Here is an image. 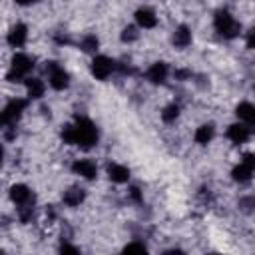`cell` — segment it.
Segmentation results:
<instances>
[{"label":"cell","mask_w":255,"mask_h":255,"mask_svg":"<svg viewBox=\"0 0 255 255\" xmlns=\"http://www.w3.org/2000/svg\"><path fill=\"white\" fill-rule=\"evenodd\" d=\"M171 42H173V46H175V48H179V50L187 48V46L191 44V30H189L187 26H177V28H175V32H173Z\"/></svg>","instance_id":"cell-16"},{"label":"cell","mask_w":255,"mask_h":255,"mask_svg":"<svg viewBox=\"0 0 255 255\" xmlns=\"http://www.w3.org/2000/svg\"><path fill=\"white\" fill-rule=\"evenodd\" d=\"M253 90H255V86H253Z\"/></svg>","instance_id":"cell-31"},{"label":"cell","mask_w":255,"mask_h":255,"mask_svg":"<svg viewBox=\"0 0 255 255\" xmlns=\"http://www.w3.org/2000/svg\"><path fill=\"white\" fill-rule=\"evenodd\" d=\"M16 4H20V6H30V4H34L36 0H14Z\"/></svg>","instance_id":"cell-30"},{"label":"cell","mask_w":255,"mask_h":255,"mask_svg":"<svg viewBox=\"0 0 255 255\" xmlns=\"http://www.w3.org/2000/svg\"><path fill=\"white\" fill-rule=\"evenodd\" d=\"M72 171L84 179H94L98 175V167L92 159H76L72 163Z\"/></svg>","instance_id":"cell-8"},{"label":"cell","mask_w":255,"mask_h":255,"mask_svg":"<svg viewBox=\"0 0 255 255\" xmlns=\"http://www.w3.org/2000/svg\"><path fill=\"white\" fill-rule=\"evenodd\" d=\"M253 171H255V169H251L249 165H245V163L241 161L239 165H235V167H233L231 175H233V179H235V181H239V183H247V181L251 179Z\"/></svg>","instance_id":"cell-19"},{"label":"cell","mask_w":255,"mask_h":255,"mask_svg":"<svg viewBox=\"0 0 255 255\" xmlns=\"http://www.w3.org/2000/svg\"><path fill=\"white\" fill-rule=\"evenodd\" d=\"M32 68H34V60L28 54H14L12 64H10V70L6 74V80L8 82L26 80V76L32 72Z\"/></svg>","instance_id":"cell-3"},{"label":"cell","mask_w":255,"mask_h":255,"mask_svg":"<svg viewBox=\"0 0 255 255\" xmlns=\"http://www.w3.org/2000/svg\"><path fill=\"white\" fill-rule=\"evenodd\" d=\"M114 68H116L114 60L108 58V56H96V58L92 60V74H94L98 80H106V78L114 72Z\"/></svg>","instance_id":"cell-7"},{"label":"cell","mask_w":255,"mask_h":255,"mask_svg":"<svg viewBox=\"0 0 255 255\" xmlns=\"http://www.w3.org/2000/svg\"><path fill=\"white\" fill-rule=\"evenodd\" d=\"M80 249L78 247H74V245H70V243H62L60 245V253H78Z\"/></svg>","instance_id":"cell-27"},{"label":"cell","mask_w":255,"mask_h":255,"mask_svg":"<svg viewBox=\"0 0 255 255\" xmlns=\"http://www.w3.org/2000/svg\"><path fill=\"white\" fill-rule=\"evenodd\" d=\"M98 46H100V40L94 36V34H88V36H84L82 38V42H80V48L84 50V52H96L98 50Z\"/></svg>","instance_id":"cell-20"},{"label":"cell","mask_w":255,"mask_h":255,"mask_svg":"<svg viewBox=\"0 0 255 255\" xmlns=\"http://www.w3.org/2000/svg\"><path fill=\"white\" fill-rule=\"evenodd\" d=\"M167 74H169L167 64H165V62H155V64H151L149 70H147V80H149L151 84H163L165 78H167Z\"/></svg>","instance_id":"cell-12"},{"label":"cell","mask_w":255,"mask_h":255,"mask_svg":"<svg viewBox=\"0 0 255 255\" xmlns=\"http://www.w3.org/2000/svg\"><path fill=\"white\" fill-rule=\"evenodd\" d=\"M124 251H126V253H129V251H145V245L133 241V243H128V245L124 247Z\"/></svg>","instance_id":"cell-23"},{"label":"cell","mask_w":255,"mask_h":255,"mask_svg":"<svg viewBox=\"0 0 255 255\" xmlns=\"http://www.w3.org/2000/svg\"><path fill=\"white\" fill-rule=\"evenodd\" d=\"M129 199H133L135 203H139L141 201V193H139V187H129Z\"/></svg>","instance_id":"cell-25"},{"label":"cell","mask_w":255,"mask_h":255,"mask_svg":"<svg viewBox=\"0 0 255 255\" xmlns=\"http://www.w3.org/2000/svg\"><path fill=\"white\" fill-rule=\"evenodd\" d=\"M62 139L68 145H78L82 149H90L98 141V128L88 118H76L72 124L64 126Z\"/></svg>","instance_id":"cell-1"},{"label":"cell","mask_w":255,"mask_h":255,"mask_svg":"<svg viewBox=\"0 0 255 255\" xmlns=\"http://www.w3.org/2000/svg\"><path fill=\"white\" fill-rule=\"evenodd\" d=\"M56 42L58 44H70V38L68 36H56Z\"/></svg>","instance_id":"cell-29"},{"label":"cell","mask_w":255,"mask_h":255,"mask_svg":"<svg viewBox=\"0 0 255 255\" xmlns=\"http://www.w3.org/2000/svg\"><path fill=\"white\" fill-rule=\"evenodd\" d=\"M213 26L217 30L219 36L231 40V38H237L239 32H241V24L231 16V12L227 10H217L215 12V18H213Z\"/></svg>","instance_id":"cell-2"},{"label":"cell","mask_w":255,"mask_h":255,"mask_svg":"<svg viewBox=\"0 0 255 255\" xmlns=\"http://www.w3.org/2000/svg\"><path fill=\"white\" fill-rule=\"evenodd\" d=\"M108 177L114 183H126L129 179V169L122 163H110L108 165Z\"/></svg>","instance_id":"cell-14"},{"label":"cell","mask_w":255,"mask_h":255,"mask_svg":"<svg viewBox=\"0 0 255 255\" xmlns=\"http://www.w3.org/2000/svg\"><path fill=\"white\" fill-rule=\"evenodd\" d=\"M84 199H86V191H84L82 187H70V189H66L64 195H62V201H64L68 207H78Z\"/></svg>","instance_id":"cell-15"},{"label":"cell","mask_w":255,"mask_h":255,"mask_svg":"<svg viewBox=\"0 0 255 255\" xmlns=\"http://www.w3.org/2000/svg\"><path fill=\"white\" fill-rule=\"evenodd\" d=\"M235 114H237V118H239L249 129H255V104H251V102H241V104L235 108Z\"/></svg>","instance_id":"cell-9"},{"label":"cell","mask_w":255,"mask_h":255,"mask_svg":"<svg viewBox=\"0 0 255 255\" xmlns=\"http://www.w3.org/2000/svg\"><path fill=\"white\" fill-rule=\"evenodd\" d=\"M28 40V28L24 24H14L8 32V44L12 48H22Z\"/></svg>","instance_id":"cell-10"},{"label":"cell","mask_w":255,"mask_h":255,"mask_svg":"<svg viewBox=\"0 0 255 255\" xmlns=\"http://www.w3.org/2000/svg\"><path fill=\"white\" fill-rule=\"evenodd\" d=\"M249 135H251V129H249L245 124H233V126H229V129H227V137H229L235 145L245 143V141L249 139Z\"/></svg>","instance_id":"cell-11"},{"label":"cell","mask_w":255,"mask_h":255,"mask_svg":"<svg viewBox=\"0 0 255 255\" xmlns=\"http://www.w3.org/2000/svg\"><path fill=\"white\" fill-rule=\"evenodd\" d=\"M24 110H26V100H20V98L10 100L2 112V126H16Z\"/></svg>","instance_id":"cell-5"},{"label":"cell","mask_w":255,"mask_h":255,"mask_svg":"<svg viewBox=\"0 0 255 255\" xmlns=\"http://www.w3.org/2000/svg\"><path fill=\"white\" fill-rule=\"evenodd\" d=\"M137 36H139V32H137L135 26H126V28L122 30V40H124V42H135Z\"/></svg>","instance_id":"cell-22"},{"label":"cell","mask_w":255,"mask_h":255,"mask_svg":"<svg viewBox=\"0 0 255 255\" xmlns=\"http://www.w3.org/2000/svg\"><path fill=\"white\" fill-rule=\"evenodd\" d=\"M245 44H247V48H255V28H251L249 32H247V36H245Z\"/></svg>","instance_id":"cell-24"},{"label":"cell","mask_w":255,"mask_h":255,"mask_svg":"<svg viewBox=\"0 0 255 255\" xmlns=\"http://www.w3.org/2000/svg\"><path fill=\"white\" fill-rule=\"evenodd\" d=\"M44 72H46L48 82H50V86H52L54 90L60 92V90H66V88L70 86V76H68V72H66L58 62H46Z\"/></svg>","instance_id":"cell-4"},{"label":"cell","mask_w":255,"mask_h":255,"mask_svg":"<svg viewBox=\"0 0 255 255\" xmlns=\"http://www.w3.org/2000/svg\"><path fill=\"white\" fill-rule=\"evenodd\" d=\"M135 22L139 28H153L157 24V16L151 8H139L135 12Z\"/></svg>","instance_id":"cell-13"},{"label":"cell","mask_w":255,"mask_h":255,"mask_svg":"<svg viewBox=\"0 0 255 255\" xmlns=\"http://www.w3.org/2000/svg\"><path fill=\"white\" fill-rule=\"evenodd\" d=\"M10 199L18 207H34V193L24 183H16L10 187Z\"/></svg>","instance_id":"cell-6"},{"label":"cell","mask_w":255,"mask_h":255,"mask_svg":"<svg viewBox=\"0 0 255 255\" xmlns=\"http://www.w3.org/2000/svg\"><path fill=\"white\" fill-rule=\"evenodd\" d=\"M177 116H179V106H177V104H169V106H165L163 112H161V120H163L165 124L175 122Z\"/></svg>","instance_id":"cell-21"},{"label":"cell","mask_w":255,"mask_h":255,"mask_svg":"<svg viewBox=\"0 0 255 255\" xmlns=\"http://www.w3.org/2000/svg\"><path fill=\"white\" fill-rule=\"evenodd\" d=\"M213 133H215V128L211 124H203L195 129V141L199 145H207L211 139H213Z\"/></svg>","instance_id":"cell-18"},{"label":"cell","mask_w":255,"mask_h":255,"mask_svg":"<svg viewBox=\"0 0 255 255\" xmlns=\"http://www.w3.org/2000/svg\"><path fill=\"white\" fill-rule=\"evenodd\" d=\"M241 161H243L245 165H249L251 169H255V153H245Z\"/></svg>","instance_id":"cell-26"},{"label":"cell","mask_w":255,"mask_h":255,"mask_svg":"<svg viewBox=\"0 0 255 255\" xmlns=\"http://www.w3.org/2000/svg\"><path fill=\"white\" fill-rule=\"evenodd\" d=\"M44 82L40 78H26V94L30 100H40L44 96Z\"/></svg>","instance_id":"cell-17"},{"label":"cell","mask_w":255,"mask_h":255,"mask_svg":"<svg viewBox=\"0 0 255 255\" xmlns=\"http://www.w3.org/2000/svg\"><path fill=\"white\" fill-rule=\"evenodd\" d=\"M187 76H189L187 70H175V78H177V80H183V78H187Z\"/></svg>","instance_id":"cell-28"}]
</instances>
